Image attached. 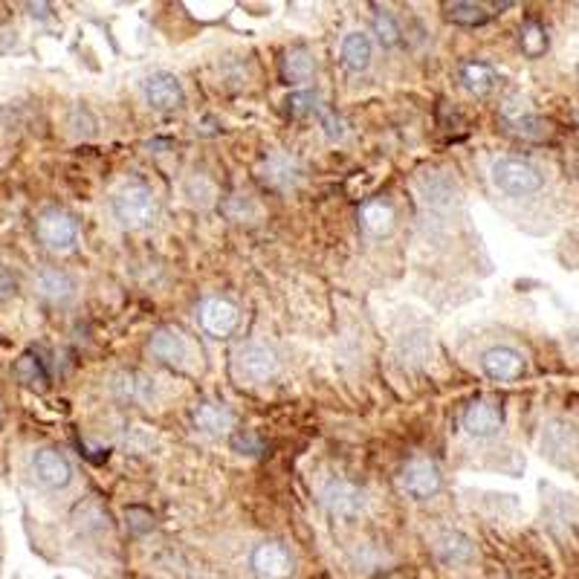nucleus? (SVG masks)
<instances>
[{
    "label": "nucleus",
    "mask_w": 579,
    "mask_h": 579,
    "mask_svg": "<svg viewBox=\"0 0 579 579\" xmlns=\"http://www.w3.org/2000/svg\"><path fill=\"white\" fill-rule=\"evenodd\" d=\"M157 197L145 183H125L111 197V215L122 229H148L157 220Z\"/></svg>",
    "instance_id": "obj_1"
},
{
    "label": "nucleus",
    "mask_w": 579,
    "mask_h": 579,
    "mask_svg": "<svg viewBox=\"0 0 579 579\" xmlns=\"http://www.w3.org/2000/svg\"><path fill=\"white\" fill-rule=\"evenodd\" d=\"M490 177L496 183V189L510 195V197H531L544 185V174L542 168L533 165L531 160L521 157H501L492 163Z\"/></svg>",
    "instance_id": "obj_2"
},
{
    "label": "nucleus",
    "mask_w": 579,
    "mask_h": 579,
    "mask_svg": "<svg viewBox=\"0 0 579 579\" xmlns=\"http://www.w3.org/2000/svg\"><path fill=\"white\" fill-rule=\"evenodd\" d=\"M279 371V356L272 348L261 342H244L232 353V377L244 385H258L276 377Z\"/></svg>",
    "instance_id": "obj_3"
},
{
    "label": "nucleus",
    "mask_w": 579,
    "mask_h": 579,
    "mask_svg": "<svg viewBox=\"0 0 579 579\" xmlns=\"http://www.w3.org/2000/svg\"><path fill=\"white\" fill-rule=\"evenodd\" d=\"M36 237L53 252H70L79 241V220L61 206H47L36 217Z\"/></svg>",
    "instance_id": "obj_4"
},
{
    "label": "nucleus",
    "mask_w": 579,
    "mask_h": 579,
    "mask_svg": "<svg viewBox=\"0 0 579 579\" xmlns=\"http://www.w3.org/2000/svg\"><path fill=\"white\" fill-rule=\"evenodd\" d=\"M397 487L405 492V496L426 501V499H435L440 492V487H444V475H440L437 464L429 461V458H412V461L403 464V469L397 475Z\"/></svg>",
    "instance_id": "obj_5"
},
{
    "label": "nucleus",
    "mask_w": 579,
    "mask_h": 579,
    "mask_svg": "<svg viewBox=\"0 0 579 579\" xmlns=\"http://www.w3.org/2000/svg\"><path fill=\"white\" fill-rule=\"evenodd\" d=\"M249 571L255 579H290L296 574V562L281 542H258L249 553Z\"/></svg>",
    "instance_id": "obj_6"
},
{
    "label": "nucleus",
    "mask_w": 579,
    "mask_h": 579,
    "mask_svg": "<svg viewBox=\"0 0 579 579\" xmlns=\"http://www.w3.org/2000/svg\"><path fill=\"white\" fill-rule=\"evenodd\" d=\"M29 469L44 490H64L73 481V464L67 461V455L56 447H41L32 452Z\"/></svg>",
    "instance_id": "obj_7"
},
{
    "label": "nucleus",
    "mask_w": 579,
    "mask_h": 579,
    "mask_svg": "<svg viewBox=\"0 0 579 579\" xmlns=\"http://www.w3.org/2000/svg\"><path fill=\"white\" fill-rule=\"evenodd\" d=\"M148 353L163 365L185 368L192 360V342L180 328L165 325V328H157L148 336Z\"/></svg>",
    "instance_id": "obj_8"
},
{
    "label": "nucleus",
    "mask_w": 579,
    "mask_h": 579,
    "mask_svg": "<svg viewBox=\"0 0 579 579\" xmlns=\"http://www.w3.org/2000/svg\"><path fill=\"white\" fill-rule=\"evenodd\" d=\"M319 499L328 513L339 519H353L365 510V492L345 479H328L319 490Z\"/></svg>",
    "instance_id": "obj_9"
},
{
    "label": "nucleus",
    "mask_w": 579,
    "mask_h": 579,
    "mask_svg": "<svg viewBox=\"0 0 579 579\" xmlns=\"http://www.w3.org/2000/svg\"><path fill=\"white\" fill-rule=\"evenodd\" d=\"M197 319H200V328L209 336L226 339L235 333L237 321H241V313H237L235 301H229L224 296H206L197 308Z\"/></svg>",
    "instance_id": "obj_10"
},
{
    "label": "nucleus",
    "mask_w": 579,
    "mask_h": 579,
    "mask_svg": "<svg viewBox=\"0 0 579 579\" xmlns=\"http://www.w3.org/2000/svg\"><path fill=\"white\" fill-rule=\"evenodd\" d=\"M484 377H490L492 383H513L519 380L527 363H524V353L516 351L513 345H492L481 353L479 360Z\"/></svg>",
    "instance_id": "obj_11"
},
{
    "label": "nucleus",
    "mask_w": 579,
    "mask_h": 579,
    "mask_svg": "<svg viewBox=\"0 0 579 579\" xmlns=\"http://www.w3.org/2000/svg\"><path fill=\"white\" fill-rule=\"evenodd\" d=\"M461 423L472 437H492V435H499L504 426V408L492 397H475L464 408Z\"/></svg>",
    "instance_id": "obj_12"
},
{
    "label": "nucleus",
    "mask_w": 579,
    "mask_h": 579,
    "mask_svg": "<svg viewBox=\"0 0 579 579\" xmlns=\"http://www.w3.org/2000/svg\"><path fill=\"white\" fill-rule=\"evenodd\" d=\"M32 290H36L38 299H44L49 304H70L76 299L79 284L67 269L44 267V269L36 272V279H32Z\"/></svg>",
    "instance_id": "obj_13"
},
{
    "label": "nucleus",
    "mask_w": 579,
    "mask_h": 579,
    "mask_svg": "<svg viewBox=\"0 0 579 579\" xmlns=\"http://www.w3.org/2000/svg\"><path fill=\"white\" fill-rule=\"evenodd\" d=\"M142 96L154 111H172L183 101V84L174 73L157 70L151 73L142 84Z\"/></svg>",
    "instance_id": "obj_14"
},
{
    "label": "nucleus",
    "mask_w": 579,
    "mask_h": 579,
    "mask_svg": "<svg viewBox=\"0 0 579 579\" xmlns=\"http://www.w3.org/2000/svg\"><path fill=\"white\" fill-rule=\"evenodd\" d=\"M111 388H113V395L122 403L148 405L151 400H154V388L157 385L142 371H122V374H116V377H113Z\"/></svg>",
    "instance_id": "obj_15"
},
{
    "label": "nucleus",
    "mask_w": 579,
    "mask_h": 579,
    "mask_svg": "<svg viewBox=\"0 0 579 579\" xmlns=\"http://www.w3.org/2000/svg\"><path fill=\"white\" fill-rule=\"evenodd\" d=\"M192 420L195 426L203 432V435H212V437H220V435H232V426H235V417L232 412L217 400H203L195 405L192 412Z\"/></svg>",
    "instance_id": "obj_16"
},
{
    "label": "nucleus",
    "mask_w": 579,
    "mask_h": 579,
    "mask_svg": "<svg viewBox=\"0 0 579 579\" xmlns=\"http://www.w3.org/2000/svg\"><path fill=\"white\" fill-rule=\"evenodd\" d=\"M435 556L444 562V565H469L475 559V544L467 533L461 531H444L435 536Z\"/></svg>",
    "instance_id": "obj_17"
},
{
    "label": "nucleus",
    "mask_w": 579,
    "mask_h": 579,
    "mask_svg": "<svg viewBox=\"0 0 579 579\" xmlns=\"http://www.w3.org/2000/svg\"><path fill=\"white\" fill-rule=\"evenodd\" d=\"M299 174H301L299 163L287 154H269L258 168L261 183L267 185V189H276V192H284V189H290V185H296Z\"/></svg>",
    "instance_id": "obj_18"
},
{
    "label": "nucleus",
    "mask_w": 579,
    "mask_h": 579,
    "mask_svg": "<svg viewBox=\"0 0 579 579\" xmlns=\"http://www.w3.org/2000/svg\"><path fill=\"white\" fill-rule=\"evenodd\" d=\"M339 58H342V64L348 67L351 73L368 70L371 58H374V41H371L368 32L351 29L348 36L342 38V44H339Z\"/></svg>",
    "instance_id": "obj_19"
},
{
    "label": "nucleus",
    "mask_w": 579,
    "mask_h": 579,
    "mask_svg": "<svg viewBox=\"0 0 579 579\" xmlns=\"http://www.w3.org/2000/svg\"><path fill=\"white\" fill-rule=\"evenodd\" d=\"M316 70H319V61L308 47L287 49L281 58V79H284V84H293V88L308 84L316 76Z\"/></svg>",
    "instance_id": "obj_20"
},
{
    "label": "nucleus",
    "mask_w": 579,
    "mask_h": 579,
    "mask_svg": "<svg viewBox=\"0 0 579 579\" xmlns=\"http://www.w3.org/2000/svg\"><path fill=\"white\" fill-rule=\"evenodd\" d=\"M395 206H391L388 200H368L365 206L360 209V226L365 235L371 237H385L395 229Z\"/></svg>",
    "instance_id": "obj_21"
},
{
    "label": "nucleus",
    "mask_w": 579,
    "mask_h": 579,
    "mask_svg": "<svg viewBox=\"0 0 579 579\" xmlns=\"http://www.w3.org/2000/svg\"><path fill=\"white\" fill-rule=\"evenodd\" d=\"M417 185H420L426 203H432V206H449V203L458 197L455 180L444 172H423L417 177Z\"/></svg>",
    "instance_id": "obj_22"
},
{
    "label": "nucleus",
    "mask_w": 579,
    "mask_h": 579,
    "mask_svg": "<svg viewBox=\"0 0 579 579\" xmlns=\"http://www.w3.org/2000/svg\"><path fill=\"white\" fill-rule=\"evenodd\" d=\"M458 76H461V84H464V88H467L469 93H475V96H487L492 88H496V81H499L496 70H492V64L479 61V58L464 61L461 70H458Z\"/></svg>",
    "instance_id": "obj_23"
},
{
    "label": "nucleus",
    "mask_w": 579,
    "mask_h": 579,
    "mask_svg": "<svg viewBox=\"0 0 579 579\" xmlns=\"http://www.w3.org/2000/svg\"><path fill=\"white\" fill-rule=\"evenodd\" d=\"M519 47L527 58H542L551 47L548 29H544L539 21H524L519 29Z\"/></svg>",
    "instance_id": "obj_24"
},
{
    "label": "nucleus",
    "mask_w": 579,
    "mask_h": 579,
    "mask_svg": "<svg viewBox=\"0 0 579 579\" xmlns=\"http://www.w3.org/2000/svg\"><path fill=\"white\" fill-rule=\"evenodd\" d=\"M447 21L458 26H481L490 21V12L484 4H469V0H455L447 4Z\"/></svg>",
    "instance_id": "obj_25"
},
{
    "label": "nucleus",
    "mask_w": 579,
    "mask_h": 579,
    "mask_svg": "<svg viewBox=\"0 0 579 579\" xmlns=\"http://www.w3.org/2000/svg\"><path fill=\"white\" fill-rule=\"evenodd\" d=\"M15 377L29 388H36V385L41 388V385H47V368L36 353H24L21 360L15 363Z\"/></svg>",
    "instance_id": "obj_26"
},
{
    "label": "nucleus",
    "mask_w": 579,
    "mask_h": 579,
    "mask_svg": "<svg viewBox=\"0 0 579 579\" xmlns=\"http://www.w3.org/2000/svg\"><path fill=\"white\" fill-rule=\"evenodd\" d=\"M374 36H377V41L383 47H395L400 41V24H397L395 15L385 12V9L374 12Z\"/></svg>",
    "instance_id": "obj_27"
},
{
    "label": "nucleus",
    "mask_w": 579,
    "mask_h": 579,
    "mask_svg": "<svg viewBox=\"0 0 579 579\" xmlns=\"http://www.w3.org/2000/svg\"><path fill=\"white\" fill-rule=\"evenodd\" d=\"M287 111L293 116H313V113L321 111L319 96L316 93H293L287 99Z\"/></svg>",
    "instance_id": "obj_28"
},
{
    "label": "nucleus",
    "mask_w": 579,
    "mask_h": 579,
    "mask_svg": "<svg viewBox=\"0 0 579 579\" xmlns=\"http://www.w3.org/2000/svg\"><path fill=\"white\" fill-rule=\"evenodd\" d=\"M232 447H235V452H241V455H258L261 452V437L255 432H249V429L235 432L232 435Z\"/></svg>",
    "instance_id": "obj_29"
},
{
    "label": "nucleus",
    "mask_w": 579,
    "mask_h": 579,
    "mask_svg": "<svg viewBox=\"0 0 579 579\" xmlns=\"http://www.w3.org/2000/svg\"><path fill=\"white\" fill-rule=\"evenodd\" d=\"M12 293H15V276L6 267H0V301L9 299Z\"/></svg>",
    "instance_id": "obj_30"
}]
</instances>
